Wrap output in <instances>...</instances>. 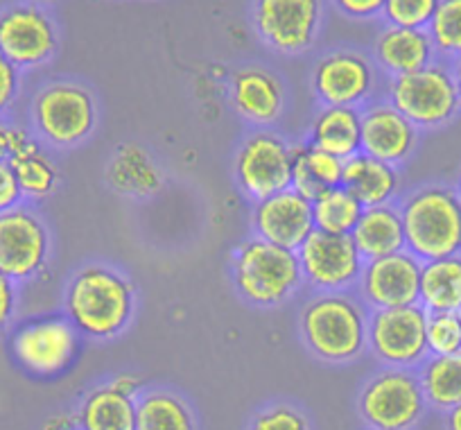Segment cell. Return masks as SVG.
<instances>
[{
    "label": "cell",
    "instance_id": "22",
    "mask_svg": "<svg viewBox=\"0 0 461 430\" xmlns=\"http://www.w3.org/2000/svg\"><path fill=\"white\" fill-rule=\"evenodd\" d=\"M104 181L122 197L149 199L163 188L166 175L143 145L122 143L106 163Z\"/></svg>",
    "mask_w": 461,
    "mask_h": 430
},
{
    "label": "cell",
    "instance_id": "17",
    "mask_svg": "<svg viewBox=\"0 0 461 430\" xmlns=\"http://www.w3.org/2000/svg\"><path fill=\"white\" fill-rule=\"evenodd\" d=\"M226 93L233 112L256 130H272L285 114V82L263 64H242L230 70Z\"/></svg>",
    "mask_w": 461,
    "mask_h": 430
},
{
    "label": "cell",
    "instance_id": "37",
    "mask_svg": "<svg viewBox=\"0 0 461 430\" xmlns=\"http://www.w3.org/2000/svg\"><path fill=\"white\" fill-rule=\"evenodd\" d=\"M21 93V70L0 52V116L5 118Z\"/></svg>",
    "mask_w": 461,
    "mask_h": 430
},
{
    "label": "cell",
    "instance_id": "38",
    "mask_svg": "<svg viewBox=\"0 0 461 430\" xmlns=\"http://www.w3.org/2000/svg\"><path fill=\"white\" fill-rule=\"evenodd\" d=\"M330 3L341 16L351 21L383 19L384 0H330Z\"/></svg>",
    "mask_w": 461,
    "mask_h": 430
},
{
    "label": "cell",
    "instance_id": "32",
    "mask_svg": "<svg viewBox=\"0 0 461 430\" xmlns=\"http://www.w3.org/2000/svg\"><path fill=\"white\" fill-rule=\"evenodd\" d=\"M429 356H452L461 353V313H428Z\"/></svg>",
    "mask_w": 461,
    "mask_h": 430
},
{
    "label": "cell",
    "instance_id": "26",
    "mask_svg": "<svg viewBox=\"0 0 461 430\" xmlns=\"http://www.w3.org/2000/svg\"><path fill=\"white\" fill-rule=\"evenodd\" d=\"M75 416L79 430H136V398L102 383L79 398Z\"/></svg>",
    "mask_w": 461,
    "mask_h": 430
},
{
    "label": "cell",
    "instance_id": "36",
    "mask_svg": "<svg viewBox=\"0 0 461 430\" xmlns=\"http://www.w3.org/2000/svg\"><path fill=\"white\" fill-rule=\"evenodd\" d=\"M290 188H294L296 193L303 195V197H308L310 202H312V199H317L319 195L326 190L317 179H314L312 175H310L308 166H305L303 150H301V141L299 143H294V148H292V186Z\"/></svg>",
    "mask_w": 461,
    "mask_h": 430
},
{
    "label": "cell",
    "instance_id": "3",
    "mask_svg": "<svg viewBox=\"0 0 461 430\" xmlns=\"http://www.w3.org/2000/svg\"><path fill=\"white\" fill-rule=\"evenodd\" d=\"M230 286L254 308H281L303 290L296 252L249 236L233 250L229 263Z\"/></svg>",
    "mask_w": 461,
    "mask_h": 430
},
{
    "label": "cell",
    "instance_id": "46",
    "mask_svg": "<svg viewBox=\"0 0 461 430\" xmlns=\"http://www.w3.org/2000/svg\"><path fill=\"white\" fill-rule=\"evenodd\" d=\"M455 188H456V193L461 195V170H459V175H456V184H455Z\"/></svg>",
    "mask_w": 461,
    "mask_h": 430
},
{
    "label": "cell",
    "instance_id": "13",
    "mask_svg": "<svg viewBox=\"0 0 461 430\" xmlns=\"http://www.w3.org/2000/svg\"><path fill=\"white\" fill-rule=\"evenodd\" d=\"M50 256V229L30 204L0 213V274L28 283L46 272Z\"/></svg>",
    "mask_w": 461,
    "mask_h": 430
},
{
    "label": "cell",
    "instance_id": "7",
    "mask_svg": "<svg viewBox=\"0 0 461 430\" xmlns=\"http://www.w3.org/2000/svg\"><path fill=\"white\" fill-rule=\"evenodd\" d=\"M428 410L416 370L383 367L357 392V415L369 430H416Z\"/></svg>",
    "mask_w": 461,
    "mask_h": 430
},
{
    "label": "cell",
    "instance_id": "31",
    "mask_svg": "<svg viewBox=\"0 0 461 430\" xmlns=\"http://www.w3.org/2000/svg\"><path fill=\"white\" fill-rule=\"evenodd\" d=\"M428 34L434 43L438 59H461V0H441L428 25Z\"/></svg>",
    "mask_w": 461,
    "mask_h": 430
},
{
    "label": "cell",
    "instance_id": "44",
    "mask_svg": "<svg viewBox=\"0 0 461 430\" xmlns=\"http://www.w3.org/2000/svg\"><path fill=\"white\" fill-rule=\"evenodd\" d=\"M443 428L446 430H461V403L452 410L443 412Z\"/></svg>",
    "mask_w": 461,
    "mask_h": 430
},
{
    "label": "cell",
    "instance_id": "4",
    "mask_svg": "<svg viewBox=\"0 0 461 430\" xmlns=\"http://www.w3.org/2000/svg\"><path fill=\"white\" fill-rule=\"evenodd\" d=\"M405 250L420 263L461 254V195L455 186L423 184L398 199Z\"/></svg>",
    "mask_w": 461,
    "mask_h": 430
},
{
    "label": "cell",
    "instance_id": "39",
    "mask_svg": "<svg viewBox=\"0 0 461 430\" xmlns=\"http://www.w3.org/2000/svg\"><path fill=\"white\" fill-rule=\"evenodd\" d=\"M19 204H23V195H21L14 170L7 159H0V213L10 211Z\"/></svg>",
    "mask_w": 461,
    "mask_h": 430
},
{
    "label": "cell",
    "instance_id": "8",
    "mask_svg": "<svg viewBox=\"0 0 461 430\" xmlns=\"http://www.w3.org/2000/svg\"><path fill=\"white\" fill-rule=\"evenodd\" d=\"M251 25L267 50L299 57L317 46L326 23V0H251Z\"/></svg>",
    "mask_w": 461,
    "mask_h": 430
},
{
    "label": "cell",
    "instance_id": "21",
    "mask_svg": "<svg viewBox=\"0 0 461 430\" xmlns=\"http://www.w3.org/2000/svg\"><path fill=\"white\" fill-rule=\"evenodd\" d=\"M7 161L14 170L25 204L43 202V199L52 197L55 190L59 188L61 172L55 159L46 152V145L39 143L34 134H30L28 130L19 125L14 127Z\"/></svg>",
    "mask_w": 461,
    "mask_h": 430
},
{
    "label": "cell",
    "instance_id": "19",
    "mask_svg": "<svg viewBox=\"0 0 461 430\" xmlns=\"http://www.w3.org/2000/svg\"><path fill=\"white\" fill-rule=\"evenodd\" d=\"M314 232L312 202L294 188L254 202L251 206V236L296 252Z\"/></svg>",
    "mask_w": 461,
    "mask_h": 430
},
{
    "label": "cell",
    "instance_id": "12",
    "mask_svg": "<svg viewBox=\"0 0 461 430\" xmlns=\"http://www.w3.org/2000/svg\"><path fill=\"white\" fill-rule=\"evenodd\" d=\"M0 52L23 73L50 64L59 52V25L34 0L0 10Z\"/></svg>",
    "mask_w": 461,
    "mask_h": 430
},
{
    "label": "cell",
    "instance_id": "45",
    "mask_svg": "<svg viewBox=\"0 0 461 430\" xmlns=\"http://www.w3.org/2000/svg\"><path fill=\"white\" fill-rule=\"evenodd\" d=\"M450 70H452V79H455L456 96H459V102H461V59L452 61V64H450Z\"/></svg>",
    "mask_w": 461,
    "mask_h": 430
},
{
    "label": "cell",
    "instance_id": "14",
    "mask_svg": "<svg viewBox=\"0 0 461 430\" xmlns=\"http://www.w3.org/2000/svg\"><path fill=\"white\" fill-rule=\"evenodd\" d=\"M425 326H428V310L420 304L371 310L369 352L383 367L419 370L429 356Z\"/></svg>",
    "mask_w": 461,
    "mask_h": 430
},
{
    "label": "cell",
    "instance_id": "28",
    "mask_svg": "<svg viewBox=\"0 0 461 430\" xmlns=\"http://www.w3.org/2000/svg\"><path fill=\"white\" fill-rule=\"evenodd\" d=\"M419 304L428 313H461V254L425 261Z\"/></svg>",
    "mask_w": 461,
    "mask_h": 430
},
{
    "label": "cell",
    "instance_id": "41",
    "mask_svg": "<svg viewBox=\"0 0 461 430\" xmlns=\"http://www.w3.org/2000/svg\"><path fill=\"white\" fill-rule=\"evenodd\" d=\"M106 383H109L115 392L125 394V397L130 398H139V394L145 389L143 379L136 374H115L113 379L106 380Z\"/></svg>",
    "mask_w": 461,
    "mask_h": 430
},
{
    "label": "cell",
    "instance_id": "23",
    "mask_svg": "<svg viewBox=\"0 0 461 430\" xmlns=\"http://www.w3.org/2000/svg\"><path fill=\"white\" fill-rule=\"evenodd\" d=\"M341 186L351 190L365 208L387 206V204H398L401 199L402 175L401 168H393L360 152L344 161Z\"/></svg>",
    "mask_w": 461,
    "mask_h": 430
},
{
    "label": "cell",
    "instance_id": "2",
    "mask_svg": "<svg viewBox=\"0 0 461 430\" xmlns=\"http://www.w3.org/2000/svg\"><path fill=\"white\" fill-rule=\"evenodd\" d=\"M371 310L353 292H312L299 310V338L326 365H351L369 349Z\"/></svg>",
    "mask_w": 461,
    "mask_h": 430
},
{
    "label": "cell",
    "instance_id": "30",
    "mask_svg": "<svg viewBox=\"0 0 461 430\" xmlns=\"http://www.w3.org/2000/svg\"><path fill=\"white\" fill-rule=\"evenodd\" d=\"M362 211L365 206L357 202L351 190H346L344 186L328 188L317 199H312L314 229L335 236H351Z\"/></svg>",
    "mask_w": 461,
    "mask_h": 430
},
{
    "label": "cell",
    "instance_id": "25",
    "mask_svg": "<svg viewBox=\"0 0 461 430\" xmlns=\"http://www.w3.org/2000/svg\"><path fill=\"white\" fill-rule=\"evenodd\" d=\"M351 238L365 261L383 259L405 250V229L398 204L365 208Z\"/></svg>",
    "mask_w": 461,
    "mask_h": 430
},
{
    "label": "cell",
    "instance_id": "47",
    "mask_svg": "<svg viewBox=\"0 0 461 430\" xmlns=\"http://www.w3.org/2000/svg\"><path fill=\"white\" fill-rule=\"evenodd\" d=\"M34 3H41L43 5V3H50V0H34Z\"/></svg>",
    "mask_w": 461,
    "mask_h": 430
},
{
    "label": "cell",
    "instance_id": "16",
    "mask_svg": "<svg viewBox=\"0 0 461 430\" xmlns=\"http://www.w3.org/2000/svg\"><path fill=\"white\" fill-rule=\"evenodd\" d=\"M420 268L423 263L407 250L383 256V259L365 261L356 295L369 310H389L419 304Z\"/></svg>",
    "mask_w": 461,
    "mask_h": 430
},
{
    "label": "cell",
    "instance_id": "42",
    "mask_svg": "<svg viewBox=\"0 0 461 430\" xmlns=\"http://www.w3.org/2000/svg\"><path fill=\"white\" fill-rule=\"evenodd\" d=\"M41 430H79L77 416L75 412H61V415H52L50 419H46Z\"/></svg>",
    "mask_w": 461,
    "mask_h": 430
},
{
    "label": "cell",
    "instance_id": "20",
    "mask_svg": "<svg viewBox=\"0 0 461 430\" xmlns=\"http://www.w3.org/2000/svg\"><path fill=\"white\" fill-rule=\"evenodd\" d=\"M371 59L384 78L416 73L438 59L428 30L384 25L371 43Z\"/></svg>",
    "mask_w": 461,
    "mask_h": 430
},
{
    "label": "cell",
    "instance_id": "18",
    "mask_svg": "<svg viewBox=\"0 0 461 430\" xmlns=\"http://www.w3.org/2000/svg\"><path fill=\"white\" fill-rule=\"evenodd\" d=\"M362 112V154L402 168L416 154L420 134L392 102L375 97Z\"/></svg>",
    "mask_w": 461,
    "mask_h": 430
},
{
    "label": "cell",
    "instance_id": "40",
    "mask_svg": "<svg viewBox=\"0 0 461 430\" xmlns=\"http://www.w3.org/2000/svg\"><path fill=\"white\" fill-rule=\"evenodd\" d=\"M19 306V283L0 274V334L14 322Z\"/></svg>",
    "mask_w": 461,
    "mask_h": 430
},
{
    "label": "cell",
    "instance_id": "29",
    "mask_svg": "<svg viewBox=\"0 0 461 430\" xmlns=\"http://www.w3.org/2000/svg\"><path fill=\"white\" fill-rule=\"evenodd\" d=\"M425 401L432 410L447 412L461 403V353L428 356L416 370Z\"/></svg>",
    "mask_w": 461,
    "mask_h": 430
},
{
    "label": "cell",
    "instance_id": "11",
    "mask_svg": "<svg viewBox=\"0 0 461 430\" xmlns=\"http://www.w3.org/2000/svg\"><path fill=\"white\" fill-rule=\"evenodd\" d=\"M294 143L274 130H254L233 157V181L251 202L276 195L292 186Z\"/></svg>",
    "mask_w": 461,
    "mask_h": 430
},
{
    "label": "cell",
    "instance_id": "35",
    "mask_svg": "<svg viewBox=\"0 0 461 430\" xmlns=\"http://www.w3.org/2000/svg\"><path fill=\"white\" fill-rule=\"evenodd\" d=\"M301 150H303L305 166H308L310 175L323 186V188H337L341 186V175H344V161L332 154L323 152V150L312 148L305 141H301Z\"/></svg>",
    "mask_w": 461,
    "mask_h": 430
},
{
    "label": "cell",
    "instance_id": "15",
    "mask_svg": "<svg viewBox=\"0 0 461 430\" xmlns=\"http://www.w3.org/2000/svg\"><path fill=\"white\" fill-rule=\"evenodd\" d=\"M303 283L312 292H353L365 259L351 236H335L314 229L296 250Z\"/></svg>",
    "mask_w": 461,
    "mask_h": 430
},
{
    "label": "cell",
    "instance_id": "43",
    "mask_svg": "<svg viewBox=\"0 0 461 430\" xmlns=\"http://www.w3.org/2000/svg\"><path fill=\"white\" fill-rule=\"evenodd\" d=\"M14 127L12 123H7L5 118L0 116V159L10 157L12 148V136H14Z\"/></svg>",
    "mask_w": 461,
    "mask_h": 430
},
{
    "label": "cell",
    "instance_id": "24",
    "mask_svg": "<svg viewBox=\"0 0 461 430\" xmlns=\"http://www.w3.org/2000/svg\"><path fill=\"white\" fill-rule=\"evenodd\" d=\"M305 143L341 161L356 157L362 152V112L351 106H319Z\"/></svg>",
    "mask_w": 461,
    "mask_h": 430
},
{
    "label": "cell",
    "instance_id": "34",
    "mask_svg": "<svg viewBox=\"0 0 461 430\" xmlns=\"http://www.w3.org/2000/svg\"><path fill=\"white\" fill-rule=\"evenodd\" d=\"M441 0H384V25L428 30Z\"/></svg>",
    "mask_w": 461,
    "mask_h": 430
},
{
    "label": "cell",
    "instance_id": "5",
    "mask_svg": "<svg viewBox=\"0 0 461 430\" xmlns=\"http://www.w3.org/2000/svg\"><path fill=\"white\" fill-rule=\"evenodd\" d=\"M30 123L34 139L46 148H79L91 139L100 123L95 93L79 79L46 82L30 102Z\"/></svg>",
    "mask_w": 461,
    "mask_h": 430
},
{
    "label": "cell",
    "instance_id": "9",
    "mask_svg": "<svg viewBox=\"0 0 461 430\" xmlns=\"http://www.w3.org/2000/svg\"><path fill=\"white\" fill-rule=\"evenodd\" d=\"M380 70L369 52L357 48H332L323 52L310 73V88L319 106L365 109L375 100Z\"/></svg>",
    "mask_w": 461,
    "mask_h": 430
},
{
    "label": "cell",
    "instance_id": "10",
    "mask_svg": "<svg viewBox=\"0 0 461 430\" xmlns=\"http://www.w3.org/2000/svg\"><path fill=\"white\" fill-rule=\"evenodd\" d=\"M79 334L61 315H43L23 322L10 338L14 361L37 379H57L75 362Z\"/></svg>",
    "mask_w": 461,
    "mask_h": 430
},
{
    "label": "cell",
    "instance_id": "27",
    "mask_svg": "<svg viewBox=\"0 0 461 430\" xmlns=\"http://www.w3.org/2000/svg\"><path fill=\"white\" fill-rule=\"evenodd\" d=\"M136 430H199L188 398L170 388H145L136 398Z\"/></svg>",
    "mask_w": 461,
    "mask_h": 430
},
{
    "label": "cell",
    "instance_id": "33",
    "mask_svg": "<svg viewBox=\"0 0 461 430\" xmlns=\"http://www.w3.org/2000/svg\"><path fill=\"white\" fill-rule=\"evenodd\" d=\"M247 430H312V425L299 406L278 401L256 410Z\"/></svg>",
    "mask_w": 461,
    "mask_h": 430
},
{
    "label": "cell",
    "instance_id": "6",
    "mask_svg": "<svg viewBox=\"0 0 461 430\" xmlns=\"http://www.w3.org/2000/svg\"><path fill=\"white\" fill-rule=\"evenodd\" d=\"M384 100L392 102L419 132L441 130L461 114L450 64L443 59L416 73L389 78L384 82Z\"/></svg>",
    "mask_w": 461,
    "mask_h": 430
},
{
    "label": "cell",
    "instance_id": "1",
    "mask_svg": "<svg viewBox=\"0 0 461 430\" xmlns=\"http://www.w3.org/2000/svg\"><path fill=\"white\" fill-rule=\"evenodd\" d=\"M139 310V290L127 272L109 263H86L66 281L61 313L79 338L111 343L131 326Z\"/></svg>",
    "mask_w": 461,
    "mask_h": 430
}]
</instances>
